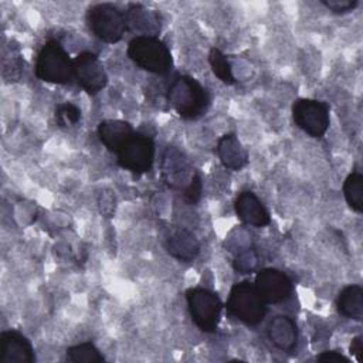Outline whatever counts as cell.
I'll use <instances>...</instances> for the list:
<instances>
[{"label":"cell","mask_w":363,"mask_h":363,"mask_svg":"<svg viewBox=\"0 0 363 363\" xmlns=\"http://www.w3.org/2000/svg\"><path fill=\"white\" fill-rule=\"evenodd\" d=\"M208 64L211 67L213 74L223 82L227 85H233L235 82V78L233 75V69H231V64L227 60L225 54L221 52L218 48L213 47L208 52Z\"/></svg>","instance_id":"22"},{"label":"cell","mask_w":363,"mask_h":363,"mask_svg":"<svg viewBox=\"0 0 363 363\" xmlns=\"http://www.w3.org/2000/svg\"><path fill=\"white\" fill-rule=\"evenodd\" d=\"M166 99L183 119H197L203 116L210 106L207 89L196 78L184 74L174 75L169 82Z\"/></svg>","instance_id":"1"},{"label":"cell","mask_w":363,"mask_h":363,"mask_svg":"<svg viewBox=\"0 0 363 363\" xmlns=\"http://www.w3.org/2000/svg\"><path fill=\"white\" fill-rule=\"evenodd\" d=\"M81 119V111L72 102L58 104L55 108V122L60 128H71Z\"/></svg>","instance_id":"24"},{"label":"cell","mask_w":363,"mask_h":363,"mask_svg":"<svg viewBox=\"0 0 363 363\" xmlns=\"http://www.w3.org/2000/svg\"><path fill=\"white\" fill-rule=\"evenodd\" d=\"M116 156L122 169L136 174L146 173L152 169L155 160V142L150 136L135 132Z\"/></svg>","instance_id":"8"},{"label":"cell","mask_w":363,"mask_h":363,"mask_svg":"<svg viewBox=\"0 0 363 363\" xmlns=\"http://www.w3.org/2000/svg\"><path fill=\"white\" fill-rule=\"evenodd\" d=\"M259 264V255L255 248H244L237 252L233 267L238 274H251Z\"/></svg>","instance_id":"23"},{"label":"cell","mask_w":363,"mask_h":363,"mask_svg":"<svg viewBox=\"0 0 363 363\" xmlns=\"http://www.w3.org/2000/svg\"><path fill=\"white\" fill-rule=\"evenodd\" d=\"M164 247L167 254L180 262H191L200 254V242L197 237L183 227L173 230L166 237Z\"/></svg>","instance_id":"15"},{"label":"cell","mask_w":363,"mask_h":363,"mask_svg":"<svg viewBox=\"0 0 363 363\" xmlns=\"http://www.w3.org/2000/svg\"><path fill=\"white\" fill-rule=\"evenodd\" d=\"M292 119L309 136L322 138L330 123L329 106L323 101L299 98L292 104Z\"/></svg>","instance_id":"7"},{"label":"cell","mask_w":363,"mask_h":363,"mask_svg":"<svg viewBox=\"0 0 363 363\" xmlns=\"http://www.w3.org/2000/svg\"><path fill=\"white\" fill-rule=\"evenodd\" d=\"M343 196L347 206L362 214L363 213V174L357 170L347 174L343 182Z\"/></svg>","instance_id":"20"},{"label":"cell","mask_w":363,"mask_h":363,"mask_svg":"<svg viewBox=\"0 0 363 363\" xmlns=\"http://www.w3.org/2000/svg\"><path fill=\"white\" fill-rule=\"evenodd\" d=\"M337 312L352 320L362 322L363 319V288L357 284L345 286L336 298Z\"/></svg>","instance_id":"19"},{"label":"cell","mask_w":363,"mask_h":363,"mask_svg":"<svg viewBox=\"0 0 363 363\" xmlns=\"http://www.w3.org/2000/svg\"><path fill=\"white\" fill-rule=\"evenodd\" d=\"M126 26L132 31H139L142 35H153L160 31V17L156 11L140 4H130L125 11Z\"/></svg>","instance_id":"18"},{"label":"cell","mask_w":363,"mask_h":363,"mask_svg":"<svg viewBox=\"0 0 363 363\" xmlns=\"http://www.w3.org/2000/svg\"><path fill=\"white\" fill-rule=\"evenodd\" d=\"M237 217L247 225L262 228L271 223V216L259 197L251 190H242L234 200Z\"/></svg>","instance_id":"13"},{"label":"cell","mask_w":363,"mask_h":363,"mask_svg":"<svg viewBox=\"0 0 363 363\" xmlns=\"http://www.w3.org/2000/svg\"><path fill=\"white\" fill-rule=\"evenodd\" d=\"M254 286L265 303H282L294 292L291 278L277 268H262L258 271Z\"/></svg>","instance_id":"11"},{"label":"cell","mask_w":363,"mask_h":363,"mask_svg":"<svg viewBox=\"0 0 363 363\" xmlns=\"http://www.w3.org/2000/svg\"><path fill=\"white\" fill-rule=\"evenodd\" d=\"M34 72L38 79L50 84L64 85L74 77L72 60L57 40H48L37 54Z\"/></svg>","instance_id":"3"},{"label":"cell","mask_w":363,"mask_h":363,"mask_svg":"<svg viewBox=\"0 0 363 363\" xmlns=\"http://www.w3.org/2000/svg\"><path fill=\"white\" fill-rule=\"evenodd\" d=\"M362 336H356L352 339L350 345H349V352L352 356L356 357L357 362H362V354H363V342H362Z\"/></svg>","instance_id":"28"},{"label":"cell","mask_w":363,"mask_h":363,"mask_svg":"<svg viewBox=\"0 0 363 363\" xmlns=\"http://www.w3.org/2000/svg\"><path fill=\"white\" fill-rule=\"evenodd\" d=\"M35 354L30 340L18 330L0 335V363H34Z\"/></svg>","instance_id":"12"},{"label":"cell","mask_w":363,"mask_h":363,"mask_svg":"<svg viewBox=\"0 0 363 363\" xmlns=\"http://www.w3.org/2000/svg\"><path fill=\"white\" fill-rule=\"evenodd\" d=\"M65 360L71 363H101L105 357L92 342H82L67 349Z\"/></svg>","instance_id":"21"},{"label":"cell","mask_w":363,"mask_h":363,"mask_svg":"<svg viewBox=\"0 0 363 363\" xmlns=\"http://www.w3.org/2000/svg\"><path fill=\"white\" fill-rule=\"evenodd\" d=\"M201 193H203V183H201L200 174L196 172L190 184L183 190V197L187 204L196 206L201 197Z\"/></svg>","instance_id":"25"},{"label":"cell","mask_w":363,"mask_h":363,"mask_svg":"<svg viewBox=\"0 0 363 363\" xmlns=\"http://www.w3.org/2000/svg\"><path fill=\"white\" fill-rule=\"evenodd\" d=\"M85 21L89 31L108 44L121 41L128 30L125 13L112 3H98L88 7Z\"/></svg>","instance_id":"4"},{"label":"cell","mask_w":363,"mask_h":363,"mask_svg":"<svg viewBox=\"0 0 363 363\" xmlns=\"http://www.w3.org/2000/svg\"><path fill=\"white\" fill-rule=\"evenodd\" d=\"M196 170L189 157L176 146H167L160 160V176L164 184L174 190H184Z\"/></svg>","instance_id":"9"},{"label":"cell","mask_w":363,"mask_h":363,"mask_svg":"<svg viewBox=\"0 0 363 363\" xmlns=\"http://www.w3.org/2000/svg\"><path fill=\"white\" fill-rule=\"evenodd\" d=\"M265 305L254 284L250 281L234 284L227 298L228 313L247 326H255L262 322L267 313Z\"/></svg>","instance_id":"5"},{"label":"cell","mask_w":363,"mask_h":363,"mask_svg":"<svg viewBox=\"0 0 363 363\" xmlns=\"http://www.w3.org/2000/svg\"><path fill=\"white\" fill-rule=\"evenodd\" d=\"M216 152L221 164L228 170L238 172L248 163V152L235 133L223 135L217 140Z\"/></svg>","instance_id":"16"},{"label":"cell","mask_w":363,"mask_h":363,"mask_svg":"<svg viewBox=\"0 0 363 363\" xmlns=\"http://www.w3.org/2000/svg\"><path fill=\"white\" fill-rule=\"evenodd\" d=\"M318 362H325V363H350V359L337 350H325L316 356Z\"/></svg>","instance_id":"27"},{"label":"cell","mask_w":363,"mask_h":363,"mask_svg":"<svg viewBox=\"0 0 363 363\" xmlns=\"http://www.w3.org/2000/svg\"><path fill=\"white\" fill-rule=\"evenodd\" d=\"M72 69L78 85L89 95L98 94L108 84V75L101 60L91 51L79 52L72 60Z\"/></svg>","instance_id":"10"},{"label":"cell","mask_w":363,"mask_h":363,"mask_svg":"<svg viewBox=\"0 0 363 363\" xmlns=\"http://www.w3.org/2000/svg\"><path fill=\"white\" fill-rule=\"evenodd\" d=\"M267 336L278 350L286 353H292L299 340L298 326L288 315L274 316L267 325Z\"/></svg>","instance_id":"14"},{"label":"cell","mask_w":363,"mask_h":363,"mask_svg":"<svg viewBox=\"0 0 363 363\" xmlns=\"http://www.w3.org/2000/svg\"><path fill=\"white\" fill-rule=\"evenodd\" d=\"M184 296L194 325L206 333L216 332L223 311L220 296L207 288H189Z\"/></svg>","instance_id":"6"},{"label":"cell","mask_w":363,"mask_h":363,"mask_svg":"<svg viewBox=\"0 0 363 363\" xmlns=\"http://www.w3.org/2000/svg\"><path fill=\"white\" fill-rule=\"evenodd\" d=\"M96 133L102 145L112 153H118L122 146L133 136V126L121 119H109L99 122L96 128Z\"/></svg>","instance_id":"17"},{"label":"cell","mask_w":363,"mask_h":363,"mask_svg":"<svg viewBox=\"0 0 363 363\" xmlns=\"http://www.w3.org/2000/svg\"><path fill=\"white\" fill-rule=\"evenodd\" d=\"M126 54L129 60L139 68L156 74L164 75L173 67V58L169 47L153 35H136L128 43Z\"/></svg>","instance_id":"2"},{"label":"cell","mask_w":363,"mask_h":363,"mask_svg":"<svg viewBox=\"0 0 363 363\" xmlns=\"http://www.w3.org/2000/svg\"><path fill=\"white\" fill-rule=\"evenodd\" d=\"M320 3L332 13L345 14L353 11L357 7L359 0H320Z\"/></svg>","instance_id":"26"}]
</instances>
